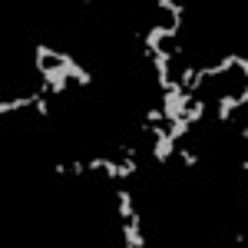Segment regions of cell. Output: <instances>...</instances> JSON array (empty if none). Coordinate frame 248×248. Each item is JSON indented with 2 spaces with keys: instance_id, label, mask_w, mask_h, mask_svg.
<instances>
[{
  "instance_id": "obj_6",
  "label": "cell",
  "mask_w": 248,
  "mask_h": 248,
  "mask_svg": "<svg viewBox=\"0 0 248 248\" xmlns=\"http://www.w3.org/2000/svg\"><path fill=\"white\" fill-rule=\"evenodd\" d=\"M238 136H242V142H248V126H242V129H238Z\"/></svg>"
},
{
  "instance_id": "obj_2",
  "label": "cell",
  "mask_w": 248,
  "mask_h": 248,
  "mask_svg": "<svg viewBox=\"0 0 248 248\" xmlns=\"http://www.w3.org/2000/svg\"><path fill=\"white\" fill-rule=\"evenodd\" d=\"M238 109H242V106H238V96L229 93V90H222L218 99H215V119H218V123H232Z\"/></svg>"
},
{
  "instance_id": "obj_3",
  "label": "cell",
  "mask_w": 248,
  "mask_h": 248,
  "mask_svg": "<svg viewBox=\"0 0 248 248\" xmlns=\"http://www.w3.org/2000/svg\"><path fill=\"white\" fill-rule=\"evenodd\" d=\"M133 215H136L133 192L119 189V192H116V218H119V222H126V218H133Z\"/></svg>"
},
{
  "instance_id": "obj_1",
  "label": "cell",
  "mask_w": 248,
  "mask_h": 248,
  "mask_svg": "<svg viewBox=\"0 0 248 248\" xmlns=\"http://www.w3.org/2000/svg\"><path fill=\"white\" fill-rule=\"evenodd\" d=\"M119 235H123V245L126 248H146V232H142V215L136 212L133 218L119 222Z\"/></svg>"
},
{
  "instance_id": "obj_5",
  "label": "cell",
  "mask_w": 248,
  "mask_h": 248,
  "mask_svg": "<svg viewBox=\"0 0 248 248\" xmlns=\"http://www.w3.org/2000/svg\"><path fill=\"white\" fill-rule=\"evenodd\" d=\"M175 155L182 159V166H186V169H199V153H192L189 146H179V149H175Z\"/></svg>"
},
{
  "instance_id": "obj_7",
  "label": "cell",
  "mask_w": 248,
  "mask_h": 248,
  "mask_svg": "<svg viewBox=\"0 0 248 248\" xmlns=\"http://www.w3.org/2000/svg\"><path fill=\"white\" fill-rule=\"evenodd\" d=\"M245 175H248V159H245Z\"/></svg>"
},
{
  "instance_id": "obj_8",
  "label": "cell",
  "mask_w": 248,
  "mask_h": 248,
  "mask_svg": "<svg viewBox=\"0 0 248 248\" xmlns=\"http://www.w3.org/2000/svg\"><path fill=\"white\" fill-rule=\"evenodd\" d=\"M242 248H245V245H242Z\"/></svg>"
},
{
  "instance_id": "obj_4",
  "label": "cell",
  "mask_w": 248,
  "mask_h": 248,
  "mask_svg": "<svg viewBox=\"0 0 248 248\" xmlns=\"http://www.w3.org/2000/svg\"><path fill=\"white\" fill-rule=\"evenodd\" d=\"M205 109H209L205 96H195V99L189 103V109H186V123H189V126H199V123L205 119Z\"/></svg>"
}]
</instances>
